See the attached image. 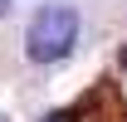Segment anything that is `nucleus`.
<instances>
[{"label": "nucleus", "instance_id": "1", "mask_svg": "<svg viewBox=\"0 0 127 122\" xmlns=\"http://www.w3.org/2000/svg\"><path fill=\"white\" fill-rule=\"evenodd\" d=\"M73 44H78V10L64 5V0L39 5L30 30H25V54L34 63H59V59L73 54Z\"/></svg>", "mask_w": 127, "mask_h": 122}, {"label": "nucleus", "instance_id": "3", "mask_svg": "<svg viewBox=\"0 0 127 122\" xmlns=\"http://www.w3.org/2000/svg\"><path fill=\"white\" fill-rule=\"evenodd\" d=\"M10 5H15V0H0V20H5V15H10Z\"/></svg>", "mask_w": 127, "mask_h": 122}, {"label": "nucleus", "instance_id": "4", "mask_svg": "<svg viewBox=\"0 0 127 122\" xmlns=\"http://www.w3.org/2000/svg\"><path fill=\"white\" fill-rule=\"evenodd\" d=\"M122 63H127V49H122Z\"/></svg>", "mask_w": 127, "mask_h": 122}, {"label": "nucleus", "instance_id": "2", "mask_svg": "<svg viewBox=\"0 0 127 122\" xmlns=\"http://www.w3.org/2000/svg\"><path fill=\"white\" fill-rule=\"evenodd\" d=\"M44 122H73V112H49Z\"/></svg>", "mask_w": 127, "mask_h": 122}]
</instances>
